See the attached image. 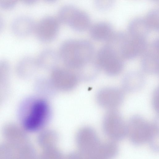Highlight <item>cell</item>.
I'll list each match as a JSON object with an SVG mask.
<instances>
[{
	"mask_svg": "<svg viewBox=\"0 0 159 159\" xmlns=\"http://www.w3.org/2000/svg\"><path fill=\"white\" fill-rule=\"evenodd\" d=\"M59 22L58 19L51 16L42 19L35 28L36 35L39 40L46 43L55 39L59 30Z\"/></svg>",
	"mask_w": 159,
	"mask_h": 159,
	"instance_id": "ba28073f",
	"label": "cell"
},
{
	"mask_svg": "<svg viewBox=\"0 0 159 159\" xmlns=\"http://www.w3.org/2000/svg\"><path fill=\"white\" fill-rule=\"evenodd\" d=\"M49 108L44 100H38L32 105L28 115L24 121V126L27 130L33 131L41 127L48 117Z\"/></svg>",
	"mask_w": 159,
	"mask_h": 159,
	"instance_id": "5b68a950",
	"label": "cell"
},
{
	"mask_svg": "<svg viewBox=\"0 0 159 159\" xmlns=\"http://www.w3.org/2000/svg\"><path fill=\"white\" fill-rule=\"evenodd\" d=\"M89 33L91 37L94 40L103 41L108 40L113 32L109 24L105 22H99L90 27Z\"/></svg>",
	"mask_w": 159,
	"mask_h": 159,
	"instance_id": "9a60e30c",
	"label": "cell"
},
{
	"mask_svg": "<svg viewBox=\"0 0 159 159\" xmlns=\"http://www.w3.org/2000/svg\"><path fill=\"white\" fill-rule=\"evenodd\" d=\"M10 71L9 62L6 60L0 61V85L6 84L9 82Z\"/></svg>",
	"mask_w": 159,
	"mask_h": 159,
	"instance_id": "d6986e66",
	"label": "cell"
},
{
	"mask_svg": "<svg viewBox=\"0 0 159 159\" xmlns=\"http://www.w3.org/2000/svg\"><path fill=\"white\" fill-rule=\"evenodd\" d=\"M147 46L146 38L126 34L119 47L118 53L123 59H131L143 53Z\"/></svg>",
	"mask_w": 159,
	"mask_h": 159,
	"instance_id": "8992f818",
	"label": "cell"
},
{
	"mask_svg": "<svg viewBox=\"0 0 159 159\" xmlns=\"http://www.w3.org/2000/svg\"><path fill=\"white\" fill-rule=\"evenodd\" d=\"M100 68L96 61H90L81 67L77 70L78 79L89 81L95 78L98 74Z\"/></svg>",
	"mask_w": 159,
	"mask_h": 159,
	"instance_id": "2e32d148",
	"label": "cell"
},
{
	"mask_svg": "<svg viewBox=\"0 0 159 159\" xmlns=\"http://www.w3.org/2000/svg\"><path fill=\"white\" fill-rule=\"evenodd\" d=\"M156 129L153 124L139 117H135L126 126V133L132 142L141 144L154 139L157 133Z\"/></svg>",
	"mask_w": 159,
	"mask_h": 159,
	"instance_id": "7a4b0ae2",
	"label": "cell"
},
{
	"mask_svg": "<svg viewBox=\"0 0 159 159\" xmlns=\"http://www.w3.org/2000/svg\"><path fill=\"white\" fill-rule=\"evenodd\" d=\"M70 69L56 67L52 70L50 79L54 86L67 89L75 86L79 79L76 74Z\"/></svg>",
	"mask_w": 159,
	"mask_h": 159,
	"instance_id": "9c48e42d",
	"label": "cell"
},
{
	"mask_svg": "<svg viewBox=\"0 0 159 159\" xmlns=\"http://www.w3.org/2000/svg\"><path fill=\"white\" fill-rule=\"evenodd\" d=\"M150 30L144 20L140 18L133 20L128 26L129 35L134 37L146 38Z\"/></svg>",
	"mask_w": 159,
	"mask_h": 159,
	"instance_id": "e0dca14e",
	"label": "cell"
},
{
	"mask_svg": "<svg viewBox=\"0 0 159 159\" xmlns=\"http://www.w3.org/2000/svg\"><path fill=\"white\" fill-rule=\"evenodd\" d=\"M144 20L150 30H156L158 29L159 13L157 11H152L149 12Z\"/></svg>",
	"mask_w": 159,
	"mask_h": 159,
	"instance_id": "ac0fdd59",
	"label": "cell"
},
{
	"mask_svg": "<svg viewBox=\"0 0 159 159\" xmlns=\"http://www.w3.org/2000/svg\"><path fill=\"white\" fill-rule=\"evenodd\" d=\"M103 125L105 134L112 139H121L126 133V126L119 114L115 112L111 111L106 115Z\"/></svg>",
	"mask_w": 159,
	"mask_h": 159,
	"instance_id": "52a82bcc",
	"label": "cell"
},
{
	"mask_svg": "<svg viewBox=\"0 0 159 159\" xmlns=\"http://www.w3.org/2000/svg\"><path fill=\"white\" fill-rule=\"evenodd\" d=\"M48 2H52L55 1L56 0H44Z\"/></svg>",
	"mask_w": 159,
	"mask_h": 159,
	"instance_id": "44dd1931",
	"label": "cell"
},
{
	"mask_svg": "<svg viewBox=\"0 0 159 159\" xmlns=\"http://www.w3.org/2000/svg\"><path fill=\"white\" fill-rule=\"evenodd\" d=\"M100 69L107 75L114 76L122 71L123 59L114 50L107 45L100 49L96 61Z\"/></svg>",
	"mask_w": 159,
	"mask_h": 159,
	"instance_id": "3957f363",
	"label": "cell"
},
{
	"mask_svg": "<svg viewBox=\"0 0 159 159\" xmlns=\"http://www.w3.org/2000/svg\"><path fill=\"white\" fill-rule=\"evenodd\" d=\"M123 98L122 92L114 88L102 89L97 94L98 100L100 105L107 108H113L117 107L121 102Z\"/></svg>",
	"mask_w": 159,
	"mask_h": 159,
	"instance_id": "8fae6325",
	"label": "cell"
},
{
	"mask_svg": "<svg viewBox=\"0 0 159 159\" xmlns=\"http://www.w3.org/2000/svg\"><path fill=\"white\" fill-rule=\"evenodd\" d=\"M144 78L140 72L132 71L126 74L123 80V85L126 90L129 92L137 91L143 85Z\"/></svg>",
	"mask_w": 159,
	"mask_h": 159,
	"instance_id": "5bb4252c",
	"label": "cell"
},
{
	"mask_svg": "<svg viewBox=\"0 0 159 159\" xmlns=\"http://www.w3.org/2000/svg\"><path fill=\"white\" fill-rule=\"evenodd\" d=\"M61 22L78 31H83L89 28L90 20L88 15L76 7L67 5L61 10L59 15Z\"/></svg>",
	"mask_w": 159,
	"mask_h": 159,
	"instance_id": "277c9868",
	"label": "cell"
},
{
	"mask_svg": "<svg viewBox=\"0 0 159 159\" xmlns=\"http://www.w3.org/2000/svg\"><path fill=\"white\" fill-rule=\"evenodd\" d=\"M38 67L36 59L30 57H24L17 63L16 72L17 76L22 79L32 76Z\"/></svg>",
	"mask_w": 159,
	"mask_h": 159,
	"instance_id": "7c38bea8",
	"label": "cell"
},
{
	"mask_svg": "<svg viewBox=\"0 0 159 159\" xmlns=\"http://www.w3.org/2000/svg\"><path fill=\"white\" fill-rule=\"evenodd\" d=\"M143 53L141 66L144 71L150 74L158 73L159 70L158 40H155L147 46Z\"/></svg>",
	"mask_w": 159,
	"mask_h": 159,
	"instance_id": "30bf717a",
	"label": "cell"
},
{
	"mask_svg": "<svg viewBox=\"0 0 159 159\" xmlns=\"http://www.w3.org/2000/svg\"><path fill=\"white\" fill-rule=\"evenodd\" d=\"M60 58L59 54L51 49L43 51L36 59L38 67L46 70H52L56 68Z\"/></svg>",
	"mask_w": 159,
	"mask_h": 159,
	"instance_id": "4fadbf2b",
	"label": "cell"
},
{
	"mask_svg": "<svg viewBox=\"0 0 159 159\" xmlns=\"http://www.w3.org/2000/svg\"><path fill=\"white\" fill-rule=\"evenodd\" d=\"M94 49L89 41L82 39H72L61 45L59 56L66 66L77 70L93 60Z\"/></svg>",
	"mask_w": 159,
	"mask_h": 159,
	"instance_id": "6da1fadb",
	"label": "cell"
},
{
	"mask_svg": "<svg viewBox=\"0 0 159 159\" xmlns=\"http://www.w3.org/2000/svg\"><path fill=\"white\" fill-rule=\"evenodd\" d=\"M114 0H94L96 7L98 9L104 10L110 7L113 4Z\"/></svg>",
	"mask_w": 159,
	"mask_h": 159,
	"instance_id": "ffe728a7",
	"label": "cell"
}]
</instances>
